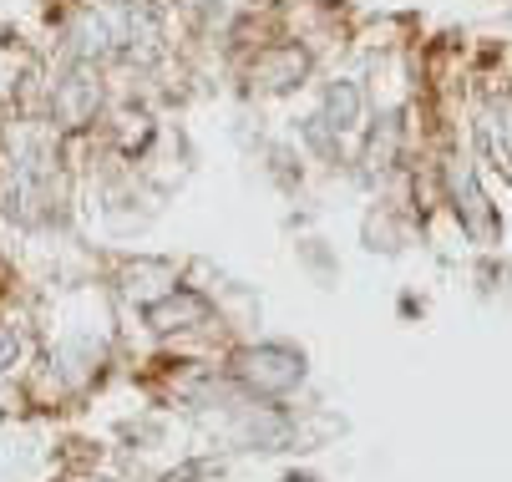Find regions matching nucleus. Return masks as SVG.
<instances>
[{"instance_id": "obj_1", "label": "nucleus", "mask_w": 512, "mask_h": 482, "mask_svg": "<svg viewBox=\"0 0 512 482\" xmlns=\"http://www.w3.org/2000/svg\"><path fill=\"white\" fill-rule=\"evenodd\" d=\"M239 376L259 391H289L305 376V361L295 351H284V346H259V351L239 356Z\"/></svg>"}, {"instance_id": "obj_2", "label": "nucleus", "mask_w": 512, "mask_h": 482, "mask_svg": "<svg viewBox=\"0 0 512 482\" xmlns=\"http://www.w3.org/2000/svg\"><path fill=\"white\" fill-rule=\"evenodd\" d=\"M117 21V51L132 56V61H158L163 51V31H158V16L153 6H142V0H127L122 11H112Z\"/></svg>"}, {"instance_id": "obj_3", "label": "nucleus", "mask_w": 512, "mask_h": 482, "mask_svg": "<svg viewBox=\"0 0 512 482\" xmlns=\"http://www.w3.org/2000/svg\"><path fill=\"white\" fill-rule=\"evenodd\" d=\"M148 320H153V330H183V325L208 320V305L198 295H188V290H168L163 300L148 305Z\"/></svg>"}, {"instance_id": "obj_4", "label": "nucleus", "mask_w": 512, "mask_h": 482, "mask_svg": "<svg viewBox=\"0 0 512 482\" xmlns=\"http://www.w3.org/2000/svg\"><path fill=\"white\" fill-rule=\"evenodd\" d=\"M71 41H77V56H82V61H107V56H117V21L92 11V16L77 21Z\"/></svg>"}, {"instance_id": "obj_5", "label": "nucleus", "mask_w": 512, "mask_h": 482, "mask_svg": "<svg viewBox=\"0 0 512 482\" xmlns=\"http://www.w3.org/2000/svg\"><path fill=\"white\" fill-rule=\"evenodd\" d=\"M325 127H335V132H350L355 122H360V87L355 82H335L330 92H325V117H320Z\"/></svg>"}, {"instance_id": "obj_6", "label": "nucleus", "mask_w": 512, "mask_h": 482, "mask_svg": "<svg viewBox=\"0 0 512 482\" xmlns=\"http://www.w3.org/2000/svg\"><path fill=\"white\" fill-rule=\"evenodd\" d=\"M457 198H462V214H467V229L477 234V239H492V214H487V203H482V193H477V183L462 173L457 178Z\"/></svg>"}, {"instance_id": "obj_7", "label": "nucleus", "mask_w": 512, "mask_h": 482, "mask_svg": "<svg viewBox=\"0 0 512 482\" xmlns=\"http://www.w3.org/2000/svg\"><path fill=\"white\" fill-rule=\"evenodd\" d=\"M92 107H97V87H92L87 77L61 82V117H66V122H82Z\"/></svg>"}, {"instance_id": "obj_8", "label": "nucleus", "mask_w": 512, "mask_h": 482, "mask_svg": "<svg viewBox=\"0 0 512 482\" xmlns=\"http://www.w3.org/2000/svg\"><path fill=\"white\" fill-rule=\"evenodd\" d=\"M487 137H492V153L512 168V107H497L492 122H487Z\"/></svg>"}, {"instance_id": "obj_9", "label": "nucleus", "mask_w": 512, "mask_h": 482, "mask_svg": "<svg viewBox=\"0 0 512 482\" xmlns=\"http://www.w3.org/2000/svg\"><path fill=\"white\" fill-rule=\"evenodd\" d=\"M16 356H21V335L11 325H0V371L16 366Z\"/></svg>"}]
</instances>
